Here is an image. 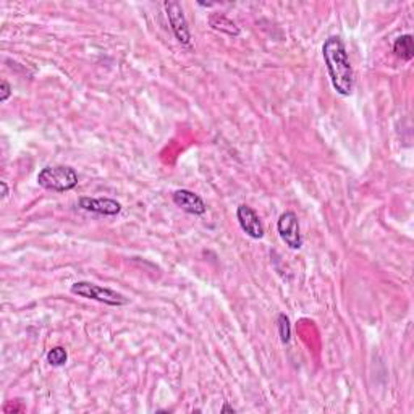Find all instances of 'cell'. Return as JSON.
Wrapping results in <instances>:
<instances>
[{"mask_svg":"<svg viewBox=\"0 0 414 414\" xmlns=\"http://www.w3.org/2000/svg\"><path fill=\"white\" fill-rule=\"evenodd\" d=\"M47 361H49L50 366H55V368H60V366H65L68 361V353L64 347H54L49 353H47Z\"/></svg>","mask_w":414,"mask_h":414,"instance_id":"11","label":"cell"},{"mask_svg":"<svg viewBox=\"0 0 414 414\" xmlns=\"http://www.w3.org/2000/svg\"><path fill=\"white\" fill-rule=\"evenodd\" d=\"M280 238L285 241V244L291 249H300L303 246V237L300 228V220L295 212L282 214L279 222H277Z\"/></svg>","mask_w":414,"mask_h":414,"instance_id":"5","label":"cell"},{"mask_svg":"<svg viewBox=\"0 0 414 414\" xmlns=\"http://www.w3.org/2000/svg\"><path fill=\"white\" fill-rule=\"evenodd\" d=\"M78 204L85 211L101 216H117L122 211V204L110 198H81Z\"/></svg>","mask_w":414,"mask_h":414,"instance_id":"7","label":"cell"},{"mask_svg":"<svg viewBox=\"0 0 414 414\" xmlns=\"http://www.w3.org/2000/svg\"><path fill=\"white\" fill-rule=\"evenodd\" d=\"M220 413H232V414H235V408H232L228 405V403H225L223 405V408L222 410H220Z\"/></svg>","mask_w":414,"mask_h":414,"instance_id":"15","label":"cell"},{"mask_svg":"<svg viewBox=\"0 0 414 414\" xmlns=\"http://www.w3.org/2000/svg\"><path fill=\"white\" fill-rule=\"evenodd\" d=\"M322 55L335 91L340 96H351L354 89V73L343 41L338 36H330L322 46Z\"/></svg>","mask_w":414,"mask_h":414,"instance_id":"1","label":"cell"},{"mask_svg":"<svg viewBox=\"0 0 414 414\" xmlns=\"http://www.w3.org/2000/svg\"><path fill=\"white\" fill-rule=\"evenodd\" d=\"M393 54H395L398 59L410 62L414 57V44H413V36L405 34L400 36L393 44Z\"/></svg>","mask_w":414,"mask_h":414,"instance_id":"9","label":"cell"},{"mask_svg":"<svg viewBox=\"0 0 414 414\" xmlns=\"http://www.w3.org/2000/svg\"><path fill=\"white\" fill-rule=\"evenodd\" d=\"M174 202L177 207H180L181 211L188 214H193V216H202L206 214L207 206L206 202L202 201L201 196H198L196 193L190 190H178L174 193Z\"/></svg>","mask_w":414,"mask_h":414,"instance_id":"8","label":"cell"},{"mask_svg":"<svg viewBox=\"0 0 414 414\" xmlns=\"http://www.w3.org/2000/svg\"><path fill=\"white\" fill-rule=\"evenodd\" d=\"M0 186H2V199H7L8 195H10V190H8L7 181H0Z\"/></svg>","mask_w":414,"mask_h":414,"instance_id":"14","label":"cell"},{"mask_svg":"<svg viewBox=\"0 0 414 414\" xmlns=\"http://www.w3.org/2000/svg\"><path fill=\"white\" fill-rule=\"evenodd\" d=\"M71 293L76 296L86 298V300L104 303L107 306H125L130 301L122 293L115 291L112 288L99 287L96 284H91V282H76V284L71 285Z\"/></svg>","mask_w":414,"mask_h":414,"instance_id":"3","label":"cell"},{"mask_svg":"<svg viewBox=\"0 0 414 414\" xmlns=\"http://www.w3.org/2000/svg\"><path fill=\"white\" fill-rule=\"evenodd\" d=\"M10 96H12V86L8 81L4 80L0 85V102H7Z\"/></svg>","mask_w":414,"mask_h":414,"instance_id":"13","label":"cell"},{"mask_svg":"<svg viewBox=\"0 0 414 414\" xmlns=\"http://www.w3.org/2000/svg\"><path fill=\"white\" fill-rule=\"evenodd\" d=\"M277 326H279V335H280V342L287 345L291 338V326H290V319H288L287 314H279L277 317Z\"/></svg>","mask_w":414,"mask_h":414,"instance_id":"12","label":"cell"},{"mask_svg":"<svg viewBox=\"0 0 414 414\" xmlns=\"http://www.w3.org/2000/svg\"><path fill=\"white\" fill-rule=\"evenodd\" d=\"M209 23H211L214 29L220 31V33H225L228 36H238L240 34L238 26L235 25L232 20L223 17V15H212V17L209 18Z\"/></svg>","mask_w":414,"mask_h":414,"instance_id":"10","label":"cell"},{"mask_svg":"<svg viewBox=\"0 0 414 414\" xmlns=\"http://www.w3.org/2000/svg\"><path fill=\"white\" fill-rule=\"evenodd\" d=\"M164 7H165L167 18H169V23L172 26V31H174L178 43H181L183 46H190L191 31H190V26H188L185 13H183L181 5L178 2H174V0H169V2L164 4Z\"/></svg>","mask_w":414,"mask_h":414,"instance_id":"4","label":"cell"},{"mask_svg":"<svg viewBox=\"0 0 414 414\" xmlns=\"http://www.w3.org/2000/svg\"><path fill=\"white\" fill-rule=\"evenodd\" d=\"M38 185L44 190L65 193L78 185V174L68 165L44 167L38 174Z\"/></svg>","mask_w":414,"mask_h":414,"instance_id":"2","label":"cell"},{"mask_svg":"<svg viewBox=\"0 0 414 414\" xmlns=\"http://www.w3.org/2000/svg\"><path fill=\"white\" fill-rule=\"evenodd\" d=\"M237 219L241 230H243L248 237L254 240H261L264 237V225H262L258 212H256L253 207L241 204L237 209Z\"/></svg>","mask_w":414,"mask_h":414,"instance_id":"6","label":"cell"}]
</instances>
